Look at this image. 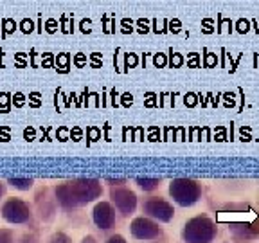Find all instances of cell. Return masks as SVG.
I'll list each match as a JSON object with an SVG mask.
<instances>
[{"label":"cell","mask_w":259,"mask_h":243,"mask_svg":"<svg viewBox=\"0 0 259 243\" xmlns=\"http://www.w3.org/2000/svg\"><path fill=\"white\" fill-rule=\"evenodd\" d=\"M99 194H101V184L94 178H77V180L65 182L56 187L58 202L67 209L92 202Z\"/></svg>","instance_id":"obj_1"},{"label":"cell","mask_w":259,"mask_h":243,"mask_svg":"<svg viewBox=\"0 0 259 243\" xmlns=\"http://www.w3.org/2000/svg\"><path fill=\"white\" fill-rule=\"evenodd\" d=\"M182 236L187 243H210L216 236V227L207 216H196L186 223Z\"/></svg>","instance_id":"obj_2"},{"label":"cell","mask_w":259,"mask_h":243,"mask_svg":"<svg viewBox=\"0 0 259 243\" xmlns=\"http://www.w3.org/2000/svg\"><path fill=\"white\" fill-rule=\"evenodd\" d=\"M169 193L173 200L180 206H193L198 202L202 187L198 182H194L191 178H175L169 186Z\"/></svg>","instance_id":"obj_3"},{"label":"cell","mask_w":259,"mask_h":243,"mask_svg":"<svg viewBox=\"0 0 259 243\" xmlns=\"http://www.w3.org/2000/svg\"><path fill=\"white\" fill-rule=\"evenodd\" d=\"M2 216L11 223H25L31 220V211L25 202L18 198H9L2 206Z\"/></svg>","instance_id":"obj_4"},{"label":"cell","mask_w":259,"mask_h":243,"mask_svg":"<svg viewBox=\"0 0 259 243\" xmlns=\"http://www.w3.org/2000/svg\"><path fill=\"white\" fill-rule=\"evenodd\" d=\"M110 196H112V202L115 204V207H117L119 211H121L122 215H132L135 211V206H137V196H135L134 191L126 189V187H113L112 193H110Z\"/></svg>","instance_id":"obj_5"},{"label":"cell","mask_w":259,"mask_h":243,"mask_svg":"<svg viewBox=\"0 0 259 243\" xmlns=\"http://www.w3.org/2000/svg\"><path fill=\"white\" fill-rule=\"evenodd\" d=\"M144 213L150 215L151 218L160 220V222H169L175 215L173 206L162 198H150L148 202H144Z\"/></svg>","instance_id":"obj_6"},{"label":"cell","mask_w":259,"mask_h":243,"mask_svg":"<svg viewBox=\"0 0 259 243\" xmlns=\"http://www.w3.org/2000/svg\"><path fill=\"white\" fill-rule=\"evenodd\" d=\"M132 234L139 239H155L160 236V229L157 223L148 218H135L132 223Z\"/></svg>","instance_id":"obj_7"},{"label":"cell","mask_w":259,"mask_h":243,"mask_svg":"<svg viewBox=\"0 0 259 243\" xmlns=\"http://www.w3.org/2000/svg\"><path fill=\"white\" fill-rule=\"evenodd\" d=\"M94 222L101 229H112L115 223V211L108 202H99L94 207Z\"/></svg>","instance_id":"obj_8"},{"label":"cell","mask_w":259,"mask_h":243,"mask_svg":"<svg viewBox=\"0 0 259 243\" xmlns=\"http://www.w3.org/2000/svg\"><path fill=\"white\" fill-rule=\"evenodd\" d=\"M137 184L142 189L150 191V189H155V187L160 184V178H137Z\"/></svg>","instance_id":"obj_9"},{"label":"cell","mask_w":259,"mask_h":243,"mask_svg":"<svg viewBox=\"0 0 259 243\" xmlns=\"http://www.w3.org/2000/svg\"><path fill=\"white\" fill-rule=\"evenodd\" d=\"M9 184L18 189H29L32 186V180L31 178H9Z\"/></svg>","instance_id":"obj_10"},{"label":"cell","mask_w":259,"mask_h":243,"mask_svg":"<svg viewBox=\"0 0 259 243\" xmlns=\"http://www.w3.org/2000/svg\"><path fill=\"white\" fill-rule=\"evenodd\" d=\"M0 243H13L11 231H0Z\"/></svg>","instance_id":"obj_11"},{"label":"cell","mask_w":259,"mask_h":243,"mask_svg":"<svg viewBox=\"0 0 259 243\" xmlns=\"http://www.w3.org/2000/svg\"><path fill=\"white\" fill-rule=\"evenodd\" d=\"M51 243H70V241H69V238H67L65 234H56Z\"/></svg>","instance_id":"obj_12"},{"label":"cell","mask_w":259,"mask_h":243,"mask_svg":"<svg viewBox=\"0 0 259 243\" xmlns=\"http://www.w3.org/2000/svg\"><path fill=\"white\" fill-rule=\"evenodd\" d=\"M106 243H126V239L122 238V236H119V234H115V236H112V238L108 239Z\"/></svg>","instance_id":"obj_13"},{"label":"cell","mask_w":259,"mask_h":243,"mask_svg":"<svg viewBox=\"0 0 259 243\" xmlns=\"http://www.w3.org/2000/svg\"><path fill=\"white\" fill-rule=\"evenodd\" d=\"M2 194H4V186L0 184V196H2Z\"/></svg>","instance_id":"obj_14"}]
</instances>
